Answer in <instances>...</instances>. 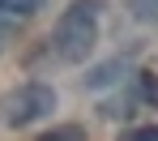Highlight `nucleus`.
I'll return each mask as SVG.
<instances>
[{"mask_svg": "<svg viewBox=\"0 0 158 141\" xmlns=\"http://www.w3.org/2000/svg\"><path fill=\"white\" fill-rule=\"evenodd\" d=\"M98 9H103V0H73L60 13V22H56V52H60V60L81 64L94 52V43H98Z\"/></svg>", "mask_w": 158, "mask_h": 141, "instance_id": "1", "label": "nucleus"}, {"mask_svg": "<svg viewBox=\"0 0 158 141\" xmlns=\"http://www.w3.org/2000/svg\"><path fill=\"white\" fill-rule=\"evenodd\" d=\"M0 111H4V124L26 128V124H34V120H43L47 111H56V90L43 85V81H26V85H17V90L4 94Z\"/></svg>", "mask_w": 158, "mask_h": 141, "instance_id": "2", "label": "nucleus"}, {"mask_svg": "<svg viewBox=\"0 0 158 141\" xmlns=\"http://www.w3.org/2000/svg\"><path fill=\"white\" fill-rule=\"evenodd\" d=\"M39 141H85V128H77V124H60V128H52V133H43Z\"/></svg>", "mask_w": 158, "mask_h": 141, "instance_id": "3", "label": "nucleus"}, {"mask_svg": "<svg viewBox=\"0 0 158 141\" xmlns=\"http://www.w3.org/2000/svg\"><path fill=\"white\" fill-rule=\"evenodd\" d=\"M115 73H124V64H103L94 77H90V85L98 90V85H107V81H115Z\"/></svg>", "mask_w": 158, "mask_h": 141, "instance_id": "4", "label": "nucleus"}, {"mask_svg": "<svg viewBox=\"0 0 158 141\" xmlns=\"http://www.w3.org/2000/svg\"><path fill=\"white\" fill-rule=\"evenodd\" d=\"M141 98L158 107V77H154V73H141Z\"/></svg>", "mask_w": 158, "mask_h": 141, "instance_id": "5", "label": "nucleus"}, {"mask_svg": "<svg viewBox=\"0 0 158 141\" xmlns=\"http://www.w3.org/2000/svg\"><path fill=\"white\" fill-rule=\"evenodd\" d=\"M132 9L141 22H158V0H132Z\"/></svg>", "mask_w": 158, "mask_h": 141, "instance_id": "6", "label": "nucleus"}, {"mask_svg": "<svg viewBox=\"0 0 158 141\" xmlns=\"http://www.w3.org/2000/svg\"><path fill=\"white\" fill-rule=\"evenodd\" d=\"M124 141H158V124H150V128H132V133H124Z\"/></svg>", "mask_w": 158, "mask_h": 141, "instance_id": "7", "label": "nucleus"}, {"mask_svg": "<svg viewBox=\"0 0 158 141\" xmlns=\"http://www.w3.org/2000/svg\"><path fill=\"white\" fill-rule=\"evenodd\" d=\"M4 9H13V13H34V9H43V0H4Z\"/></svg>", "mask_w": 158, "mask_h": 141, "instance_id": "8", "label": "nucleus"}, {"mask_svg": "<svg viewBox=\"0 0 158 141\" xmlns=\"http://www.w3.org/2000/svg\"><path fill=\"white\" fill-rule=\"evenodd\" d=\"M0 9H4V0H0Z\"/></svg>", "mask_w": 158, "mask_h": 141, "instance_id": "9", "label": "nucleus"}]
</instances>
